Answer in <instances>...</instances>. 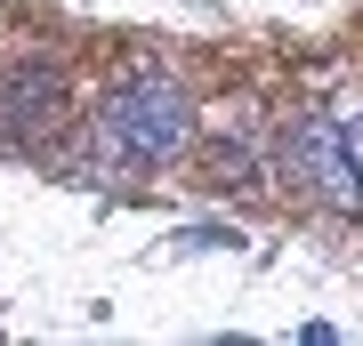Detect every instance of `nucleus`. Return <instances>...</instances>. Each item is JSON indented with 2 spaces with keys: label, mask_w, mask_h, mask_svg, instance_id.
Listing matches in <instances>:
<instances>
[{
  "label": "nucleus",
  "mask_w": 363,
  "mask_h": 346,
  "mask_svg": "<svg viewBox=\"0 0 363 346\" xmlns=\"http://www.w3.org/2000/svg\"><path fill=\"white\" fill-rule=\"evenodd\" d=\"M97 145L113 161H138V169H162L194 145V97L162 73V64H138L121 89H105L97 105Z\"/></svg>",
  "instance_id": "obj_1"
},
{
  "label": "nucleus",
  "mask_w": 363,
  "mask_h": 346,
  "mask_svg": "<svg viewBox=\"0 0 363 346\" xmlns=\"http://www.w3.org/2000/svg\"><path fill=\"white\" fill-rule=\"evenodd\" d=\"M73 113V89H65V73H57L49 57H25V64H9L0 73V137H16V145H49L57 129H65Z\"/></svg>",
  "instance_id": "obj_2"
},
{
  "label": "nucleus",
  "mask_w": 363,
  "mask_h": 346,
  "mask_svg": "<svg viewBox=\"0 0 363 346\" xmlns=\"http://www.w3.org/2000/svg\"><path fill=\"white\" fill-rule=\"evenodd\" d=\"M291 169H298L315 193H323L339 218H363V193H355V169H347V129H339V113L298 121V137H291Z\"/></svg>",
  "instance_id": "obj_3"
},
{
  "label": "nucleus",
  "mask_w": 363,
  "mask_h": 346,
  "mask_svg": "<svg viewBox=\"0 0 363 346\" xmlns=\"http://www.w3.org/2000/svg\"><path fill=\"white\" fill-rule=\"evenodd\" d=\"M339 129H347V169H355V193H363V105L339 113Z\"/></svg>",
  "instance_id": "obj_4"
}]
</instances>
